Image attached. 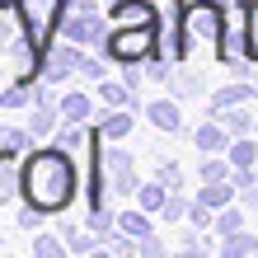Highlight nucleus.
<instances>
[{"label": "nucleus", "mask_w": 258, "mask_h": 258, "mask_svg": "<svg viewBox=\"0 0 258 258\" xmlns=\"http://www.w3.org/2000/svg\"><path fill=\"white\" fill-rule=\"evenodd\" d=\"M24 202L38 211H66L75 202V164L71 150L47 146L24 160Z\"/></svg>", "instance_id": "f257e3e1"}, {"label": "nucleus", "mask_w": 258, "mask_h": 258, "mask_svg": "<svg viewBox=\"0 0 258 258\" xmlns=\"http://www.w3.org/2000/svg\"><path fill=\"white\" fill-rule=\"evenodd\" d=\"M225 33V0H188L178 10V56H192L202 42H221Z\"/></svg>", "instance_id": "f03ea898"}, {"label": "nucleus", "mask_w": 258, "mask_h": 258, "mask_svg": "<svg viewBox=\"0 0 258 258\" xmlns=\"http://www.w3.org/2000/svg\"><path fill=\"white\" fill-rule=\"evenodd\" d=\"M108 56L117 66H141L150 61V56H160V28L155 24H141V28H122V24H113V33H108Z\"/></svg>", "instance_id": "7ed1b4c3"}, {"label": "nucleus", "mask_w": 258, "mask_h": 258, "mask_svg": "<svg viewBox=\"0 0 258 258\" xmlns=\"http://www.w3.org/2000/svg\"><path fill=\"white\" fill-rule=\"evenodd\" d=\"M99 160H103V178H108V192H136V160L127 155L122 146H99Z\"/></svg>", "instance_id": "20e7f679"}, {"label": "nucleus", "mask_w": 258, "mask_h": 258, "mask_svg": "<svg viewBox=\"0 0 258 258\" xmlns=\"http://www.w3.org/2000/svg\"><path fill=\"white\" fill-rule=\"evenodd\" d=\"M80 61H85L80 42H71V47H47V52H42V71H38V80L61 85V80H71V75L80 71Z\"/></svg>", "instance_id": "39448f33"}, {"label": "nucleus", "mask_w": 258, "mask_h": 258, "mask_svg": "<svg viewBox=\"0 0 258 258\" xmlns=\"http://www.w3.org/2000/svg\"><path fill=\"white\" fill-rule=\"evenodd\" d=\"M108 24H122V28L155 24L160 28V5H155V0H113V5H108Z\"/></svg>", "instance_id": "423d86ee"}, {"label": "nucleus", "mask_w": 258, "mask_h": 258, "mask_svg": "<svg viewBox=\"0 0 258 258\" xmlns=\"http://www.w3.org/2000/svg\"><path fill=\"white\" fill-rule=\"evenodd\" d=\"M14 192H24V169H19V150L0 146V207L14 202Z\"/></svg>", "instance_id": "0eeeda50"}, {"label": "nucleus", "mask_w": 258, "mask_h": 258, "mask_svg": "<svg viewBox=\"0 0 258 258\" xmlns=\"http://www.w3.org/2000/svg\"><path fill=\"white\" fill-rule=\"evenodd\" d=\"M192 146L202 150V155H216V150H230V127L221 122V117H211L192 132Z\"/></svg>", "instance_id": "6e6552de"}, {"label": "nucleus", "mask_w": 258, "mask_h": 258, "mask_svg": "<svg viewBox=\"0 0 258 258\" xmlns=\"http://www.w3.org/2000/svg\"><path fill=\"white\" fill-rule=\"evenodd\" d=\"M146 117H150V127H160V132H183V113H178V103H174V99H155V103H146Z\"/></svg>", "instance_id": "1a4fd4ad"}, {"label": "nucleus", "mask_w": 258, "mask_h": 258, "mask_svg": "<svg viewBox=\"0 0 258 258\" xmlns=\"http://www.w3.org/2000/svg\"><path fill=\"white\" fill-rule=\"evenodd\" d=\"M249 99H258V85H225V89H216L211 94V117H221L225 108H235V103H249Z\"/></svg>", "instance_id": "9d476101"}, {"label": "nucleus", "mask_w": 258, "mask_h": 258, "mask_svg": "<svg viewBox=\"0 0 258 258\" xmlns=\"http://www.w3.org/2000/svg\"><path fill=\"white\" fill-rule=\"evenodd\" d=\"M235 183H230V178H216V183H202V192H197V202H202V207H211V211H221V207H230L235 202Z\"/></svg>", "instance_id": "9b49d317"}, {"label": "nucleus", "mask_w": 258, "mask_h": 258, "mask_svg": "<svg viewBox=\"0 0 258 258\" xmlns=\"http://www.w3.org/2000/svg\"><path fill=\"white\" fill-rule=\"evenodd\" d=\"M169 89L178 99H197L207 89V80H202V71H169Z\"/></svg>", "instance_id": "f8f14e48"}, {"label": "nucleus", "mask_w": 258, "mask_h": 258, "mask_svg": "<svg viewBox=\"0 0 258 258\" xmlns=\"http://www.w3.org/2000/svg\"><path fill=\"white\" fill-rule=\"evenodd\" d=\"M99 99L103 103H108V108H136V89L122 80V85H117V80H103L99 85Z\"/></svg>", "instance_id": "ddd939ff"}, {"label": "nucleus", "mask_w": 258, "mask_h": 258, "mask_svg": "<svg viewBox=\"0 0 258 258\" xmlns=\"http://www.w3.org/2000/svg\"><path fill=\"white\" fill-rule=\"evenodd\" d=\"M117 230H127L132 239H146V235H155V225H150V211H117Z\"/></svg>", "instance_id": "4468645a"}, {"label": "nucleus", "mask_w": 258, "mask_h": 258, "mask_svg": "<svg viewBox=\"0 0 258 258\" xmlns=\"http://www.w3.org/2000/svg\"><path fill=\"white\" fill-rule=\"evenodd\" d=\"M61 117L66 122H89V117H94V99L89 94H66L61 99Z\"/></svg>", "instance_id": "2eb2a0df"}, {"label": "nucleus", "mask_w": 258, "mask_h": 258, "mask_svg": "<svg viewBox=\"0 0 258 258\" xmlns=\"http://www.w3.org/2000/svg\"><path fill=\"white\" fill-rule=\"evenodd\" d=\"M61 239H66V249H75V253H89V249L99 244V235H94V230L85 235L75 221H61Z\"/></svg>", "instance_id": "dca6fc26"}, {"label": "nucleus", "mask_w": 258, "mask_h": 258, "mask_svg": "<svg viewBox=\"0 0 258 258\" xmlns=\"http://www.w3.org/2000/svg\"><path fill=\"white\" fill-rule=\"evenodd\" d=\"M99 132H103V141H122V136L132 132V113H127V108L108 113V117H103V127H99Z\"/></svg>", "instance_id": "f3484780"}, {"label": "nucleus", "mask_w": 258, "mask_h": 258, "mask_svg": "<svg viewBox=\"0 0 258 258\" xmlns=\"http://www.w3.org/2000/svg\"><path fill=\"white\" fill-rule=\"evenodd\" d=\"M136 197H141V207H146V211H160V207H164V197H169V188L155 178V183H141V188H136Z\"/></svg>", "instance_id": "a211bd4d"}, {"label": "nucleus", "mask_w": 258, "mask_h": 258, "mask_svg": "<svg viewBox=\"0 0 258 258\" xmlns=\"http://www.w3.org/2000/svg\"><path fill=\"white\" fill-rule=\"evenodd\" d=\"M216 230H221V235H239V230H244V211H239L235 202H230V207H221V216H216Z\"/></svg>", "instance_id": "6ab92c4d"}, {"label": "nucleus", "mask_w": 258, "mask_h": 258, "mask_svg": "<svg viewBox=\"0 0 258 258\" xmlns=\"http://www.w3.org/2000/svg\"><path fill=\"white\" fill-rule=\"evenodd\" d=\"M221 122L230 127V136H244V132H249L253 122H258V117H249V113H244V108L235 103V108H225V113H221Z\"/></svg>", "instance_id": "aec40b11"}, {"label": "nucleus", "mask_w": 258, "mask_h": 258, "mask_svg": "<svg viewBox=\"0 0 258 258\" xmlns=\"http://www.w3.org/2000/svg\"><path fill=\"white\" fill-rule=\"evenodd\" d=\"M221 253H225V258H239V253H258V239H249L244 230H239V235H225Z\"/></svg>", "instance_id": "412c9836"}, {"label": "nucleus", "mask_w": 258, "mask_h": 258, "mask_svg": "<svg viewBox=\"0 0 258 258\" xmlns=\"http://www.w3.org/2000/svg\"><path fill=\"white\" fill-rule=\"evenodd\" d=\"M230 164H258V146L249 136H235L230 141Z\"/></svg>", "instance_id": "4be33fe9"}, {"label": "nucleus", "mask_w": 258, "mask_h": 258, "mask_svg": "<svg viewBox=\"0 0 258 258\" xmlns=\"http://www.w3.org/2000/svg\"><path fill=\"white\" fill-rule=\"evenodd\" d=\"M197 178H202V183H216V178H230V164H225V160H216V155H207V160H202V169H197Z\"/></svg>", "instance_id": "5701e85b"}, {"label": "nucleus", "mask_w": 258, "mask_h": 258, "mask_svg": "<svg viewBox=\"0 0 258 258\" xmlns=\"http://www.w3.org/2000/svg\"><path fill=\"white\" fill-rule=\"evenodd\" d=\"M188 207H192V202H183L178 192H169V197H164V207H160V216H164V221H183Z\"/></svg>", "instance_id": "b1692460"}, {"label": "nucleus", "mask_w": 258, "mask_h": 258, "mask_svg": "<svg viewBox=\"0 0 258 258\" xmlns=\"http://www.w3.org/2000/svg\"><path fill=\"white\" fill-rule=\"evenodd\" d=\"M160 183L169 188V192H178V188H183V169H178L174 160H164V164H160Z\"/></svg>", "instance_id": "393cba45"}, {"label": "nucleus", "mask_w": 258, "mask_h": 258, "mask_svg": "<svg viewBox=\"0 0 258 258\" xmlns=\"http://www.w3.org/2000/svg\"><path fill=\"white\" fill-rule=\"evenodd\" d=\"M244 33H249V56L258 61V0H253L249 14H244Z\"/></svg>", "instance_id": "a878e982"}, {"label": "nucleus", "mask_w": 258, "mask_h": 258, "mask_svg": "<svg viewBox=\"0 0 258 258\" xmlns=\"http://www.w3.org/2000/svg\"><path fill=\"white\" fill-rule=\"evenodd\" d=\"M61 244H66V239H52V235H38V239H33V253H38V258H61Z\"/></svg>", "instance_id": "bb28decb"}, {"label": "nucleus", "mask_w": 258, "mask_h": 258, "mask_svg": "<svg viewBox=\"0 0 258 258\" xmlns=\"http://www.w3.org/2000/svg\"><path fill=\"white\" fill-rule=\"evenodd\" d=\"M24 103H28V89H24V80H19V85H10L5 94H0V108H24Z\"/></svg>", "instance_id": "cd10ccee"}, {"label": "nucleus", "mask_w": 258, "mask_h": 258, "mask_svg": "<svg viewBox=\"0 0 258 258\" xmlns=\"http://www.w3.org/2000/svg\"><path fill=\"white\" fill-rule=\"evenodd\" d=\"M42 216H47V211H38V207H24V211H19V225H24V230H38V225H42Z\"/></svg>", "instance_id": "c85d7f7f"}, {"label": "nucleus", "mask_w": 258, "mask_h": 258, "mask_svg": "<svg viewBox=\"0 0 258 258\" xmlns=\"http://www.w3.org/2000/svg\"><path fill=\"white\" fill-rule=\"evenodd\" d=\"M80 75H85V80H103V66L94 61V56H85V61H80Z\"/></svg>", "instance_id": "c756f323"}, {"label": "nucleus", "mask_w": 258, "mask_h": 258, "mask_svg": "<svg viewBox=\"0 0 258 258\" xmlns=\"http://www.w3.org/2000/svg\"><path fill=\"white\" fill-rule=\"evenodd\" d=\"M183 249H188V253H202V249H207V239L197 235V230H183Z\"/></svg>", "instance_id": "7c9ffc66"}, {"label": "nucleus", "mask_w": 258, "mask_h": 258, "mask_svg": "<svg viewBox=\"0 0 258 258\" xmlns=\"http://www.w3.org/2000/svg\"><path fill=\"white\" fill-rule=\"evenodd\" d=\"M141 253H146V258H164V244H160L155 235H146V239H141Z\"/></svg>", "instance_id": "2f4dec72"}, {"label": "nucleus", "mask_w": 258, "mask_h": 258, "mask_svg": "<svg viewBox=\"0 0 258 258\" xmlns=\"http://www.w3.org/2000/svg\"><path fill=\"white\" fill-rule=\"evenodd\" d=\"M244 207H258V183H249V188H244Z\"/></svg>", "instance_id": "473e14b6"}, {"label": "nucleus", "mask_w": 258, "mask_h": 258, "mask_svg": "<svg viewBox=\"0 0 258 258\" xmlns=\"http://www.w3.org/2000/svg\"><path fill=\"white\" fill-rule=\"evenodd\" d=\"M10 132H14V127H5V122H0V146H5V141H10Z\"/></svg>", "instance_id": "72a5a7b5"}, {"label": "nucleus", "mask_w": 258, "mask_h": 258, "mask_svg": "<svg viewBox=\"0 0 258 258\" xmlns=\"http://www.w3.org/2000/svg\"><path fill=\"white\" fill-rule=\"evenodd\" d=\"M230 5H244V10H249V5H253V0H230Z\"/></svg>", "instance_id": "f704fd0d"}, {"label": "nucleus", "mask_w": 258, "mask_h": 258, "mask_svg": "<svg viewBox=\"0 0 258 258\" xmlns=\"http://www.w3.org/2000/svg\"><path fill=\"white\" fill-rule=\"evenodd\" d=\"M253 169H258V164H253Z\"/></svg>", "instance_id": "c9c22d12"}, {"label": "nucleus", "mask_w": 258, "mask_h": 258, "mask_svg": "<svg viewBox=\"0 0 258 258\" xmlns=\"http://www.w3.org/2000/svg\"><path fill=\"white\" fill-rule=\"evenodd\" d=\"M253 127H258V122H253Z\"/></svg>", "instance_id": "e433bc0d"}]
</instances>
